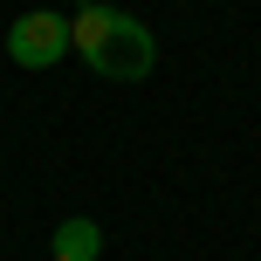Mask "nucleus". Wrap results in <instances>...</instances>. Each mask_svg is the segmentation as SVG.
I'll use <instances>...</instances> for the list:
<instances>
[{"mask_svg": "<svg viewBox=\"0 0 261 261\" xmlns=\"http://www.w3.org/2000/svg\"><path fill=\"white\" fill-rule=\"evenodd\" d=\"M96 254H103V227H96V220H83V213L55 220V248H48V261H96Z\"/></svg>", "mask_w": 261, "mask_h": 261, "instance_id": "3", "label": "nucleus"}, {"mask_svg": "<svg viewBox=\"0 0 261 261\" xmlns=\"http://www.w3.org/2000/svg\"><path fill=\"white\" fill-rule=\"evenodd\" d=\"M69 28H76V55H83L103 83H144V76H151L158 41H151V28L130 21L124 7H96V0H90Z\"/></svg>", "mask_w": 261, "mask_h": 261, "instance_id": "1", "label": "nucleus"}, {"mask_svg": "<svg viewBox=\"0 0 261 261\" xmlns=\"http://www.w3.org/2000/svg\"><path fill=\"white\" fill-rule=\"evenodd\" d=\"M7 55H14L21 69H55L62 55H76V28H69V14H55V7L21 14V21L7 28Z\"/></svg>", "mask_w": 261, "mask_h": 261, "instance_id": "2", "label": "nucleus"}]
</instances>
